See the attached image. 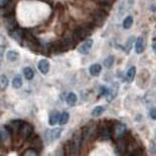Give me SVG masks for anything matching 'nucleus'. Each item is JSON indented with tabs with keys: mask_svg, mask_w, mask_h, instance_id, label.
Listing matches in <instances>:
<instances>
[{
	"mask_svg": "<svg viewBox=\"0 0 156 156\" xmlns=\"http://www.w3.org/2000/svg\"><path fill=\"white\" fill-rule=\"evenodd\" d=\"M155 85H156V80H155Z\"/></svg>",
	"mask_w": 156,
	"mask_h": 156,
	"instance_id": "nucleus-35",
	"label": "nucleus"
},
{
	"mask_svg": "<svg viewBox=\"0 0 156 156\" xmlns=\"http://www.w3.org/2000/svg\"><path fill=\"white\" fill-rule=\"evenodd\" d=\"M93 44H94L93 39H87V40H85V41L79 46V53H80V54H87L89 51H90V49L93 48Z\"/></svg>",
	"mask_w": 156,
	"mask_h": 156,
	"instance_id": "nucleus-10",
	"label": "nucleus"
},
{
	"mask_svg": "<svg viewBox=\"0 0 156 156\" xmlns=\"http://www.w3.org/2000/svg\"><path fill=\"white\" fill-rule=\"evenodd\" d=\"M135 75H136V68L131 66L127 70V73H126V80L127 81H133L135 79Z\"/></svg>",
	"mask_w": 156,
	"mask_h": 156,
	"instance_id": "nucleus-19",
	"label": "nucleus"
},
{
	"mask_svg": "<svg viewBox=\"0 0 156 156\" xmlns=\"http://www.w3.org/2000/svg\"><path fill=\"white\" fill-rule=\"evenodd\" d=\"M150 146H151V150H152V152H154V154H156V146H155V144H154V142H150Z\"/></svg>",
	"mask_w": 156,
	"mask_h": 156,
	"instance_id": "nucleus-33",
	"label": "nucleus"
},
{
	"mask_svg": "<svg viewBox=\"0 0 156 156\" xmlns=\"http://www.w3.org/2000/svg\"><path fill=\"white\" fill-rule=\"evenodd\" d=\"M68 120H69V114H68L66 111H64V112H61V114H60V116H59L58 124H59V125H61V126H64L65 124L68 122Z\"/></svg>",
	"mask_w": 156,
	"mask_h": 156,
	"instance_id": "nucleus-20",
	"label": "nucleus"
},
{
	"mask_svg": "<svg viewBox=\"0 0 156 156\" xmlns=\"http://www.w3.org/2000/svg\"><path fill=\"white\" fill-rule=\"evenodd\" d=\"M152 48H154V50H155V51H156V43H155V44H154V45H152Z\"/></svg>",
	"mask_w": 156,
	"mask_h": 156,
	"instance_id": "nucleus-34",
	"label": "nucleus"
},
{
	"mask_svg": "<svg viewBox=\"0 0 156 156\" xmlns=\"http://www.w3.org/2000/svg\"><path fill=\"white\" fill-rule=\"evenodd\" d=\"M23 86V81H21V77L20 76H15L14 80H12V87L15 89H20Z\"/></svg>",
	"mask_w": 156,
	"mask_h": 156,
	"instance_id": "nucleus-26",
	"label": "nucleus"
},
{
	"mask_svg": "<svg viewBox=\"0 0 156 156\" xmlns=\"http://www.w3.org/2000/svg\"><path fill=\"white\" fill-rule=\"evenodd\" d=\"M59 116H60V112L58 111H51L50 115H49V125L50 126H54L58 124V120H59Z\"/></svg>",
	"mask_w": 156,
	"mask_h": 156,
	"instance_id": "nucleus-14",
	"label": "nucleus"
},
{
	"mask_svg": "<svg viewBox=\"0 0 156 156\" xmlns=\"http://www.w3.org/2000/svg\"><path fill=\"white\" fill-rule=\"evenodd\" d=\"M18 134L23 137V139H28L31 134H33V126L28 122H21L19 130H18Z\"/></svg>",
	"mask_w": 156,
	"mask_h": 156,
	"instance_id": "nucleus-2",
	"label": "nucleus"
},
{
	"mask_svg": "<svg viewBox=\"0 0 156 156\" xmlns=\"http://www.w3.org/2000/svg\"><path fill=\"white\" fill-rule=\"evenodd\" d=\"M89 35V29L86 28H80L75 30L74 33V39H76V40H84V39H86Z\"/></svg>",
	"mask_w": 156,
	"mask_h": 156,
	"instance_id": "nucleus-12",
	"label": "nucleus"
},
{
	"mask_svg": "<svg viewBox=\"0 0 156 156\" xmlns=\"http://www.w3.org/2000/svg\"><path fill=\"white\" fill-rule=\"evenodd\" d=\"M118 145H116V152L118 154H124L126 151V144H125V140L124 137H120L118 139Z\"/></svg>",
	"mask_w": 156,
	"mask_h": 156,
	"instance_id": "nucleus-15",
	"label": "nucleus"
},
{
	"mask_svg": "<svg viewBox=\"0 0 156 156\" xmlns=\"http://www.w3.org/2000/svg\"><path fill=\"white\" fill-rule=\"evenodd\" d=\"M99 136H100V139H110L111 137V129L108 126V125H101L100 126V129H99Z\"/></svg>",
	"mask_w": 156,
	"mask_h": 156,
	"instance_id": "nucleus-9",
	"label": "nucleus"
},
{
	"mask_svg": "<svg viewBox=\"0 0 156 156\" xmlns=\"http://www.w3.org/2000/svg\"><path fill=\"white\" fill-rule=\"evenodd\" d=\"M9 85V80L5 75H2L0 76V90H5Z\"/></svg>",
	"mask_w": 156,
	"mask_h": 156,
	"instance_id": "nucleus-23",
	"label": "nucleus"
},
{
	"mask_svg": "<svg viewBox=\"0 0 156 156\" xmlns=\"http://www.w3.org/2000/svg\"><path fill=\"white\" fill-rule=\"evenodd\" d=\"M61 41H62L64 46L66 48V50H68V49L73 48V44H74V37H73L71 35H65Z\"/></svg>",
	"mask_w": 156,
	"mask_h": 156,
	"instance_id": "nucleus-17",
	"label": "nucleus"
},
{
	"mask_svg": "<svg viewBox=\"0 0 156 156\" xmlns=\"http://www.w3.org/2000/svg\"><path fill=\"white\" fill-rule=\"evenodd\" d=\"M37 69L41 74H48V71H49V61L45 60V59L40 60L39 64H37Z\"/></svg>",
	"mask_w": 156,
	"mask_h": 156,
	"instance_id": "nucleus-13",
	"label": "nucleus"
},
{
	"mask_svg": "<svg viewBox=\"0 0 156 156\" xmlns=\"http://www.w3.org/2000/svg\"><path fill=\"white\" fill-rule=\"evenodd\" d=\"M102 112H104V108H102V106H96V108L93 110L91 115L94 116V118H98V116H100Z\"/></svg>",
	"mask_w": 156,
	"mask_h": 156,
	"instance_id": "nucleus-27",
	"label": "nucleus"
},
{
	"mask_svg": "<svg viewBox=\"0 0 156 156\" xmlns=\"http://www.w3.org/2000/svg\"><path fill=\"white\" fill-rule=\"evenodd\" d=\"M9 35H10V37H12L15 41H18V43H21L23 40H24V30L23 29H20V28H18V27H15L14 29H10L9 30Z\"/></svg>",
	"mask_w": 156,
	"mask_h": 156,
	"instance_id": "nucleus-3",
	"label": "nucleus"
},
{
	"mask_svg": "<svg viewBox=\"0 0 156 156\" xmlns=\"http://www.w3.org/2000/svg\"><path fill=\"white\" fill-rule=\"evenodd\" d=\"M89 73L91 74L93 76L100 75V73H101V65H100V64H93L89 68Z\"/></svg>",
	"mask_w": 156,
	"mask_h": 156,
	"instance_id": "nucleus-18",
	"label": "nucleus"
},
{
	"mask_svg": "<svg viewBox=\"0 0 156 156\" xmlns=\"http://www.w3.org/2000/svg\"><path fill=\"white\" fill-rule=\"evenodd\" d=\"M10 3V0H0V8H3Z\"/></svg>",
	"mask_w": 156,
	"mask_h": 156,
	"instance_id": "nucleus-31",
	"label": "nucleus"
},
{
	"mask_svg": "<svg viewBox=\"0 0 156 156\" xmlns=\"http://www.w3.org/2000/svg\"><path fill=\"white\" fill-rule=\"evenodd\" d=\"M112 64H114V56L112 55L108 56L105 60H104V66H105L106 69H110L112 66Z\"/></svg>",
	"mask_w": 156,
	"mask_h": 156,
	"instance_id": "nucleus-25",
	"label": "nucleus"
},
{
	"mask_svg": "<svg viewBox=\"0 0 156 156\" xmlns=\"http://www.w3.org/2000/svg\"><path fill=\"white\" fill-rule=\"evenodd\" d=\"M28 140L30 141V144H31V146H33L34 149H36L37 151H39V150H41L43 145H41V140H40V137H39V136L31 134V135L28 137Z\"/></svg>",
	"mask_w": 156,
	"mask_h": 156,
	"instance_id": "nucleus-11",
	"label": "nucleus"
},
{
	"mask_svg": "<svg viewBox=\"0 0 156 156\" xmlns=\"http://www.w3.org/2000/svg\"><path fill=\"white\" fill-rule=\"evenodd\" d=\"M96 2H99V3H102V4H111L114 0H96Z\"/></svg>",
	"mask_w": 156,
	"mask_h": 156,
	"instance_id": "nucleus-32",
	"label": "nucleus"
},
{
	"mask_svg": "<svg viewBox=\"0 0 156 156\" xmlns=\"http://www.w3.org/2000/svg\"><path fill=\"white\" fill-rule=\"evenodd\" d=\"M80 141H81V131L76 133L73 137V140H70L66 144V155H71V156H76L79 155L80 151Z\"/></svg>",
	"mask_w": 156,
	"mask_h": 156,
	"instance_id": "nucleus-1",
	"label": "nucleus"
},
{
	"mask_svg": "<svg viewBox=\"0 0 156 156\" xmlns=\"http://www.w3.org/2000/svg\"><path fill=\"white\" fill-rule=\"evenodd\" d=\"M145 46H146V40L144 36H139L135 41V51L136 54H141L142 51L145 50Z\"/></svg>",
	"mask_w": 156,
	"mask_h": 156,
	"instance_id": "nucleus-7",
	"label": "nucleus"
},
{
	"mask_svg": "<svg viewBox=\"0 0 156 156\" xmlns=\"http://www.w3.org/2000/svg\"><path fill=\"white\" fill-rule=\"evenodd\" d=\"M62 130L61 129H53V130H48L45 131V139L48 141H55L61 136Z\"/></svg>",
	"mask_w": 156,
	"mask_h": 156,
	"instance_id": "nucleus-5",
	"label": "nucleus"
},
{
	"mask_svg": "<svg viewBox=\"0 0 156 156\" xmlns=\"http://www.w3.org/2000/svg\"><path fill=\"white\" fill-rule=\"evenodd\" d=\"M65 101H66L68 105L74 106L75 104H76V101H77V96H76V94H75V93H69V94L66 95V98H65Z\"/></svg>",
	"mask_w": 156,
	"mask_h": 156,
	"instance_id": "nucleus-16",
	"label": "nucleus"
},
{
	"mask_svg": "<svg viewBox=\"0 0 156 156\" xmlns=\"http://www.w3.org/2000/svg\"><path fill=\"white\" fill-rule=\"evenodd\" d=\"M125 133H126V126H125L124 124H116V125H114V127H112V130H111V134H112L114 137H116V139L124 137Z\"/></svg>",
	"mask_w": 156,
	"mask_h": 156,
	"instance_id": "nucleus-4",
	"label": "nucleus"
},
{
	"mask_svg": "<svg viewBox=\"0 0 156 156\" xmlns=\"http://www.w3.org/2000/svg\"><path fill=\"white\" fill-rule=\"evenodd\" d=\"M18 58H19V54H18V51H15V50H9L6 53V59L9 61H16Z\"/></svg>",
	"mask_w": 156,
	"mask_h": 156,
	"instance_id": "nucleus-21",
	"label": "nucleus"
},
{
	"mask_svg": "<svg viewBox=\"0 0 156 156\" xmlns=\"http://www.w3.org/2000/svg\"><path fill=\"white\" fill-rule=\"evenodd\" d=\"M118 91H119V84L118 83H112L111 87L108 90V93H106V100L109 102L112 101L116 98V95H118Z\"/></svg>",
	"mask_w": 156,
	"mask_h": 156,
	"instance_id": "nucleus-6",
	"label": "nucleus"
},
{
	"mask_svg": "<svg viewBox=\"0 0 156 156\" xmlns=\"http://www.w3.org/2000/svg\"><path fill=\"white\" fill-rule=\"evenodd\" d=\"M133 23H134L133 16H127V18L124 20V23H122V28H124V29H130V28L133 27Z\"/></svg>",
	"mask_w": 156,
	"mask_h": 156,
	"instance_id": "nucleus-24",
	"label": "nucleus"
},
{
	"mask_svg": "<svg viewBox=\"0 0 156 156\" xmlns=\"http://www.w3.org/2000/svg\"><path fill=\"white\" fill-rule=\"evenodd\" d=\"M4 24L6 25V28H9V30L14 29L16 27V20H15V16L12 15V12L4 15Z\"/></svg>",
	"mask_w": 156,
	"mask_h": 156,
	"instance_id": "nucleus-8",
	"label": "nucleus"
},
{
	"mask_svg": "<svg viewBox=\"0 0 156 156\" xmlns=\"http://www.w3.org/2000/svg\"><path fill=\"white\" fill-rule=\"evenodd\" d=\"M23 73H24L25 79H27L28 81H30V80H33V79H34V70H33L31 68H25Z\"/></svg>",
	"mask_w": 156,
	"mask_h": 156,
	"instance_id": "nucleus-22",
	"label": "nucleus"
},
{
	"mask_svg": "<svg viewBox=\"0 0 156 156\" xmlns=\"http://www.w3.org/2000/svg\"><path fill=\"white\" fill-rule=\"evenodd\" d=\"M106 93H108V89H106L105 86H101V87H100V95H99V96L106 95Z\"/></svg>",
	"mask_w": 156,
	"mask_h": 156,
	"instance_id": "nucleus-30",
	"label": "nucleus"
},
{
	"mask_svg": "<svg viewBox=\"0 0 156 156\" xmlns=\"http://www.w3.org/2000/svg\"><path fill=\"white\" fill-rule=\"evenodd\" d=\"M24 156H37L39 155V151L36 150V149H29V150H27V151H25L24 154H23Z\"/></svg>",
	"mask_w": 156,
	"mask_h": 156,
	"instance_id": "nucleus-28",
	"label": "nucleus"
},
{
	"mask_svg": "<svg viewBox=\"0 0 156 156\" xmlns=\"http://www.w3.org/2000/svg\"><path fill=\"white\" fill-rule=\"evenodd\" d=\"M149 116H150V118H151L152 120H156V109H151V110H150Z\"/></svg>",
	"mask_w": 156,
	"mask_h": 156,
	"instance_id": "nucleus-29",
	"label": "nucleus"
}]
</instances>
